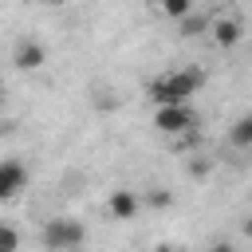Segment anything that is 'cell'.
Listing matches in <instances>:
<instances>
[{"label":"cell","instance_id":"15","mask_svg":"<svg viewBox=\"0 0 252 252\" xmlns=\"http://www.w3.org/2000/svg\"><path fill=\"white\" fill-rule=\"evenodd\" d=\"M39 4H59V0H39Z\"/></svg>","mask_w":252,"mask_h":252},{"label":"cell","instance_id":"12","mask_svg":"<svg viewBox=\"0 0 252 252\" xmlns=\"http://www.w3.org/2000/svg\"><path fill=\"white\" fill-rule=\"evenodd\" d=\"M146 201H150L154 209H169V205H173V193H169V189H150Z\"/></svg>","mask_w":252,"mask_h":252},{"label":"cell","instance_id":"16","mask_svg":"<svg viewBox=\"0 0 252 252\" xmlns=\"http://www.w3.org/2000/svg\"><path fill=\"white\" fill-rule=\"evenodd\" d=\"M0 98H4V87H0Z\"/></svg>","mask_w":252,"mask_h":252},{"label":"cell","instance_id":"2","mask_svg":"<svg viewBox=\"0 0 252 252\" xmlns=\"http://www.w3.org/2000/svg\"><path fill=\"white\" fill-rule=\"evenodd\" d=\"M83 240H87V228L75 217H51V220H43V244L51 252H71Z\"/></svg>","mask_w":252,"mask_h":252},{"label":"cell","instance_id":"4","mask_svg":"<svg viewBox=\"0 0 252 252\" xmlns=\"http://www.w3.org/2000/svg\"><path fill=\"white\" fill-rule=\"evenodd\" d=\"M28 189V169L20 161H0V201H12Z\"/></svg>","mask_w":252,"mask_h":252},{"label":"cell","instance_id":"11","mask_svg":"<svg viewBox=\"0 0 252 252\" xmlns=\"http://www.w3.org/2000/svg\"><path fill=\"white\" fill-rule=\"evenodd\" d=\"M177 24H181V35H185V39H189V35H197V32L205 28V20H201V16H193V12H189V16H181Z\"/></svg>","mask_w":252,"mask_h":252},{"label":"cell","instance_id":"5","mask_svg":"<svg viewBox=\"0 0 252 252\" xmlns=\"http://www.w3.org/2000/svg\"><path fill=\"white\" fill-rule=\"evenodd\" d=\"M12 63H16L20 71H39V67L47 63V51H43V43H35V39H20V43L12 47Z\"/></svg>","mask_w":252,"mask_h":252},{"label":"cell","instance_id":"7","mask_svg":"<svg viewBox=\"0 0 252 252\" xmlns=\"http://www.w3.org/2000/svg\"><path fill=\"white\" fill-rule=\"evenodd\" d=\"M240 35H244L240 20H217V24H213V39H217L220 47H232V43H240Z\"/></svg>","mask_w":252,"mask_h":252},{"label":"cell","instance_id":"9","mask_svg":"<svg viewBox=\"0 0 252 252\" xmlns=\"http://www.w3.org/2000/svg\"><path fill=\"white\" fill-rule=\"evenodd\" d=\"M158 4H161V12H165L169 20H181V16L193 12V0H158Z\"/></svg>","mask_w":252,"mask_h":252},{"label":"cell","instance_id":"10","mask_svg":"<svg viewBox=\"0 0 252 252\" xmlns=\"http://www.w3.org/2000/svg\"><path fill=\"white\" fill-rule=\"evenodd\" d=\"M20 248V232L12 224H0V252H16Z\"/></svg>","mask_w":252,"mask_h":252},{"label":"cell","instance_id":"13","mask_svg":"<svg viewBox=\"0 0 252 252\" xmlns=\"http://www.w3.org/2000/svg\"><path fill=\"white\" fill-rule=\"evenodd\" d=\"M209 252H236V248H232V244H228V240H217V244H213V248H209Z\"/></svg>","mask_w":252,"mask_h":252},{"label":"cell","instance_id":"14","mask_svg":"<svg viewBox=\"0 0 252 252\" xmlns=\"http://www.w3.org/2000/svg\"><path fill=\"white\" fill-rule=\"evenodd\" d=\"M154 252H173V248H169V244H161V248H154Z\"/></svg>","mask_w":252,"mask_h":252},{"label":"cell","instance_id":"6","mask_svg":"<svg viewBox=\"0 0 252 252\" xmlns=\"http://www.w3.org/2000/svg\"><path fill=\"white\" fill-rule=\"evenodd\" d=\"M106 209H110V217H114V220H134V217H138V209H142V197H138L134 189H114V193H110V201H106Z\"/></svg>","mask_w":252,"mask_h":252},{"label":"cell","instance_id":"8","mask_svg":"<svg viewBox=\"0 0 252 252\" xmlns=\"http://www.w3.org/2000/svg\"><path fill=\"white\" fill-rule=\"evenodd\" d=\"M228 138H232V146H240V150H244V146H252V118H248V114H240V118L232 122V134H228Z\"/></svg>","mask_w":252,"mask_h":252},{"label":"cell","instance_id":"1","mask_svg":"<svg viewBox=\"0 0 252 252\" xmlns=\"http://www.w3.org/2000/svg\"><path fill=\"white\" fill-rule=\"evenodd\" d=\"M205 83V71L197 67H181V71H169V75H158L150 83V102L154 106H173V102H189Z\"/></svg>","mask_w":252,"mask_h":252},{"label":"cell","instance_id":"3","mask_svg":"<svg viewBox=\"0 0 252 252\" xmlns=\"http://www.w3.org/2000/svg\"><path fill=\"white\" fill-rule=\"evenodd\" d=\"M197 122H201V118H197V110H193L189 102L154 106V126H158V134H169V138H177V134H189Z\"/></svg>","mask_w":252,"mask_h":252}]
</instances>
